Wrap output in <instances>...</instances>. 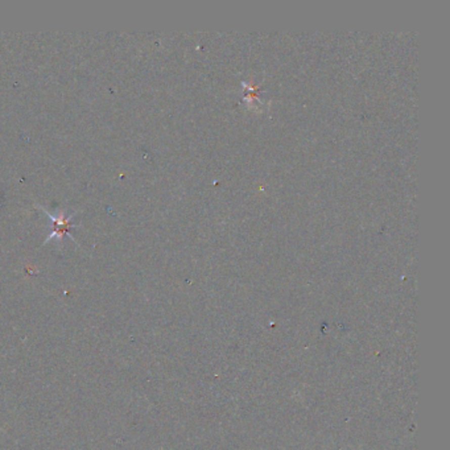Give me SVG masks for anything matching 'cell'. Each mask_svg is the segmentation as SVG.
<instances>
[{
  "label": "cell",
  "mask_w": 450,
  "mask_h": 450,
  "mask_svg": "<svg viewBox=\"0 0 450 450\" xmlns=\"http://www.w3.org/2000/svg\"><path fill=\"white\" fill-rule=\"evenodd\" d=\"M45 213L48 214V217L51 218V222H52V229H51V235L49 238L47 239L48 241H51V239H61L62 237L65 235H69V237L75 241L74 238L71 237L70 233H69V229L71 227L70 220L71 218L74 217V214H70V215H65V214H60V215H53V214L48 213L47 210H44Z\"/></svg>",
  "instance_id": "1"
}]
</instances>
